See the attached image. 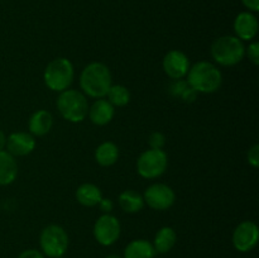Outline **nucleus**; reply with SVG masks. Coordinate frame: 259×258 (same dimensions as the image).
I'll return each mask as SVG.
<instances>
[{
    "label": "nucleus",
    "mask_w": 259,
    "mask_h": 258,
    "mask_svg": "<svg viewBox=\"0 0 259 258\" xmlns=\"http://www.w3.org/2000/svg\"><path fill=\"white\" fill-rule=\"evenodd\" d=\"M113 85L108 66L103 62H91L83 67L80 75V88L85 95L94 99L105 98Z\"/></svg>",
    "instance_id": "1"
},
{
    "label": "nucleus",
    "mask_w": 259,
    "mask_h": 258,
    "mask_svg": "<svg viewBox=\"0 0 259 258\" xmlns=\"http://www.w3.org/2000/svg\"><path fill=\"white\" fill-rule=\"evenodd\" d=\"M186 77L187 85L200 94L217 93L223 83L222 71L209 61H200L190 66Z\"/></svg>",
    "instance_id": "2"
},
{
    "label": "nucleus",
    "mask_w": 259,
    "mask_h": 258,
    "mask_svg": "<svg viewBox=\"0 0 259 258\" xmlns=\"http://www.w3.org/2000/svg\"><path fill=\"white\" fill-rule=\"evenodd\" d=\"M210 52L218 65L230 67L242 62L245 56V46L235 35H222L212 42Z\"/></svg>",
    "instance_id": "3"
},
{
    "label": "nucleus",
    "mask_w": 259,
    "mask_h": 258,
    "mask_svg": "<svg viewBox=\"0 0 259 258\" xmlns=\"http://www.w3.org/2000/svg\"><path fill=\"white\" fill-rule=\"evenodd\" d=\"M56 105L61 116L71 123H81L88 116L89 103L86 95L75 89H67L60 93Z\"/></svg>",
    "instance_id": "4"
},
{
    "label": "nucleus",
    "mask_w": 259,
    "mask_h": 258,
    "mask_svg": "<svg viewBox=\"0 0 259 258\" xmlns=\"http://www.w3.org/2000/svg\"><path fill=\"white\" fill-rule=\"evenodd\" d=\"M73 76H75V70L72 62L68 58L58 57L51 61L45 68L43 80L50 90L62 93L70 89Z\"/></svg>",
    "instance_id": "5"
},
{
    "label": "nucleus",
    "mask_w": 259,
    "mask_h": 258,
    "mask_svg": "<svg viewBox=\"0 0 259 258\" xmlns=\"http://www.w3.org/2000/svg\"><path fill=\"white\" fill-rule=\"evenodd\" d=\"M68 234L61 225L51 224L43 228L39 237L42 253L50 258H61L68 248Z\"/></svg>",
    "instance_id": "6"
},
{
    "label": "nucleus",
    "mask_w": 259,
    "mask_h": 258,
    "mask_svg": "<svg viewBox=\"0 0 259 258\" xmlns=\"http://www.w3.org/2000/svg\"><path fill=\"white\" fill-rule=\"evenodd\" d=\"M168 157L163 149H147L137 159V172L141 177L153 180L164 174Z\"/></svg>",
    "instance_id": "7"
},
{
    "label": "nucleus",
    "mask_w": 259,
    "mask_h": 258,
    "mask_svg": "<svg viewBox=\"0 0 259 258\" xmlns=\"http://www.w3.org/2000/svg\"><path fill=\"white\" fill-rule=\"evenodd\" d=\"M93 232L99 244L109 247V245H113L120 237V222L114 215L103 214L96 219Z\"/></svg>",
    "instance_id": "8"
},
{
    "label": "nucleus",
    "mask_w": 259,
    "mask_h": 258,
    "mask_svg": "<svg viewBox=\"0 0 259 258\" xmlns=\"http://www.w3.org/2000/svg\"><path fill=\"white\" fill-rule=\"evenodd\" d=\"M144 204L153 210H167L175 204L176 194L174 189L166 184H153L146 189L143 194Z\"/></svg>",
    "instance_id": "9"
},
{
    "label": "nucleus",
    "mask_w": 259,
    "mask_h": 258,
    "mask_svg": "<svg viewBox=\"0 0 259 258\" xmlns=\"http://www.w3.org/2000/svg\"><path fill=\"white\" fill-rule=\"evenodd\" d=\"M259 230L258 225L254 222L245 220L242 222L233 232V245L238 252L247 253L254 249L258 244Z\"/></svg>",
    "instance_id": "10"
},
{
    "label": "nucleus",
    "mask_w": 259,
    "mask_h": 258,
    "mask_svg": "<svg viewBox=\"0 0 259 258\" xmlns=\"http://www.w3.org/2000/svg\"><path fill=\"white\" fill-rule=\"evenodd\" d=\"M190 60L182 51L172 50L164 55L162 67L164 73L172 80H181L186 77L190 70Z\"/></svg>",
    "instance_id": "11"
},
{
    "label": "nucleus",
    "mask_w": 259,
    "mask_h": 258,
    "mask_svg": "<svg viewBox=\"0 0 259 258\" xmlns=\"http://www.w3.org/2000/svg\"><path fill=\"white\" fill-rule=\"evenodd\" d=\"M7 152L13 157H24L35 148V137L27 132H14L7 137Z\"/></svg>",
    "instance_id": "12"
},
{
    "label": "nucleus",
    "mask_w": 259,
    "mask_h": 258,
    "mask_svg": "<svg viewBox=\"0 0 259 258\" xmlns=\"http://www.w3.org/2000/svg\"><path fill=\"white\" fill-rule=\"evenodd\" d=\"M259 23L252 12H242L234 19L235 37L240 40H253L258 34Z\"/></svg>",
    "instance_id": "13"
},
{
    "label": "nucleus",
    "mask_w": 259,
    "mask_h": 258,
    "mask_svg": "<svg viewBox=\"0 0 259 258\" xmlns=\"http://www.w3.org/2000/svg\"><path fill=\"white\" fill-rule=\"evenodd\" d=\"M115 114V108L106 99H96L91 106H89L88 115L91 123L103 126L110 123Z\"/></svg>",
    "instance_id": "14"
},
{
    "label": "nucleus",
    "mask_w": 259,
    "mask_h": 258,
    "mask_svg": "<svg viewBox=\"0 0 259 258\" xmlns=\"http://www.w3.org/2000/svg\"><path fill=\"white\" fill-rule=\"evenodd\" d=\"M53 125V116L47 110H37L28 121V129L33 137H43L50 133Z\"/></svg>",
    "instance_id": "15"
},
{
    "label": "nucleus",
    "mask_w": 259,
    "mask_h": 258,
    "mask_svg": "<svg viewBox=\"0 0 259 258\" xmlns=\"http://www.w3.org/2000/svg\"><path fill=\"white\" fill-rule=\"evenodd\" d=\"M18 176V164L15 157H13L5 149L0 151V186H8L13 184Z\"/></svg>",
    "instance_id": "16"
},
{
    "label": "nucleus",
    "mask_w": 259,
    "mask_h": 258,
    "mask_svg": "<svg viewBox=\"0 0 259 258\" xmlns=\"http://www.w3.org/2000/svg\"><path fill=\"white\" fill-rule=\"evenodd\" d=\"M101 199H103V192H101L100 187L94 184H90V182L80 185L77 190H76V200L82 206H98L99 201Z\"/></svg>",
    "instance_id": "17"
},
{
    "label": "nucleus",
    "mask_w": 259,
    "mask_h": 258,
    "mask_svg": "<svg viewBox=\"0 0 259 258\" xmlns=\"http://www.w3.org/2000/svg\"><path fill=\"white\" fill-rule=\"evenodd\" d=\"M153 244L146 239H134L124 249L123 258H154Z\"/></svg>",
    "instance_id": "18"
},
{
    "label": "nucleus",
    "mask_w": 259,
    "mask_h": 258,
    "mask_svg": "<svg viewBox=\"0 0 259 258\" xmlns=\"http://www.w3.org/2000/svg\"><path fill=\"white\" fill-rule=\"evenodd\" d=\"M119 158V148L114 142H103L95 149L96 163L103 167H110L116 163Z\"/></svg>",
    "instance_id": "19"
},
{
    "label": "nucleus",
    "mask_w": 259,
    "mask_h": 258,
    "mask_svg": "<svg viewBox=\"0 0 259 258\" xmlns=\"http://www.w3.org/2000/svg\"><path fill=\"white\" fill-rule=\"evenodd\" d=\"M177 242V234L174 228L163 227L156 233V237L153 240V247L156 253H168L175 247Z\"/></svg>",
    "instance_id": "20"
},
{
    "label": "nucleus",
    "mask_w": 259,
    "mask_h": 258,
    "mask_svg": "<svg viewBox=\"0 0 259 258\" xmlns=\"http://www.w3.org/2000/svg\"><path fill=\"white\" fill-rule=\"evenodd\" d=\"M119 206L121 210L128 214H136L139 212L144 207V200L141 194H138L134 190H124L120 195H119Z\"/></svg>",
    "instance_id": "21"
},
{
    "label": "nucleus",
    "mask_w": 259,
    "mask_h": 258,
    "mask_svg": "<svg viewBox=\"0 0 259 258\" xmlns=\"http://www.w3.org/2000/svg\"><path fill=\"white\" fill-rule=\"evenodd\" d=\"M106 100L114 106V108H123L128 105L131 101V91L124 85H111L106 94Z\"/></svg>",
    "instance_id": "22"
},
{
    "label": "nucleus",
    "mask_w": 259,
    "mask_h": 258,
    "mask_svg": "<svg viewBox=\"0 0 259 258\" xmlns=\"http://www.w3.org/2000/svg\"><path fill=\"white\" fill-rule=\"evenodd\" d=\"M148 144L149 148L152 149H163L164 144H166V137L161 132H153L148 137Z\"/></svg>",
    "instance_id": "23"
},
{
    "label": "nucleus",
    "mask_w": 259,
    "mask_h": 258,
    "mask_svg": "<svg viewBox=\"0 0 259 258\" xmlns=\"http://www.w3.org/2000/svg\"><path fill=\"white\" fill-rule=\"evenodd\" d=\"M245 55L248 56L250 62L254 66L259 65V43L252 42L248 47H245Z\"/></svg>",
    "instance_id": "24"
},
{
    "label": "nucleus",
    "mask_w": 259,
    "mask_h": 258,
    "mask_svg": "<svg viewBox=\"0 0 259 258\" xmlns=\"http://www.w3.org/2000/svg\"><path fill=\"white\" fill-rule=\"evenodd\" d=\"M247 159L250 166L257 168L259 166V144H254L253 147H250L247 153Z\"/></svg>",
    "instance_id": "25"
},
{
    "label": "nucleus",
    "mask_w": 259,
    "mask_h": 258,
    "mask_svg": "<svg viewBox=\"0 0 259 258\" xmlns=\"http://www.w3.org/2000/svg\"><path fill=\"white\" fill-rule=\"evenodd\" d=\"M187 88H189V85H187L186 81H182V78L181 80H175V82L172 83L171 86L172 95L180 96V98H181L182 93H184Z\"/></svg>",
    "instance_id": "26"
},
{
    "label": "nucleus",
    "mask_w": 259,
    "mask_h": 258,
    "mask_svg": "<svg viewBox=\"0 0 259 258\" xmlns=\"http://www.w3.org/2000/svg\"><path fill=\"white\" fill-rule=\"evenodd\" d=\"M99 209H100V211L103 212V214H111V211H113L114 209V202L111 199H108V197H103V199L99 201L98 204Z\"/></svg>",
    "instance_id": "27"
},
{
    "label": "nucleus",
    "mask_w": 259,
    "mask_h": 258,
    "mask_svg": "<svg viewBox=\"0 0 259 258\" xmlns=\"http://www.w3.org/2000/svg\"><path fill=\"white\" fill-rule=\"evenodd\" d=\"M18 258H45V254L37 249H25L18 255Z\"/></svg>",
    "instance_id": "28"
},
{
    "label": "nucleus",
    "mask_w": 259,
    "mask_h": 258,
    "mask_svg": "<svg viewBox=\"0 0 259 258\" xmlns=\"http://www.w3.org/2000/svg\"><path fill=\"white\" fill-rule=\"evenodd\" d=\"M196 96H197L196 91H195L194 89H191V88H190V86H189V88H187L186 90H185L184 93H182L181 98L184 99L185 101H187V103H192V101H195V99H196Z\"/></svg>",
    "instance_id": "29"
},
{
    "label": "nucleus",
    "mask_w": 259,
    "mask_h": 258,
    "mask_svg": "<svg viewBox=\"0 0 259 258\" xmlns=\"http://www.w3.org/2000/svg\"><path fill=\"white\" fill-rule=\"evenodd\" d=\"M245 8L249 9V12H258L259 10V0H242Z\"/></svg>",
    "instance_id": "30"
},
{
    "label": "nucleus",
    "mask_w": 259,
    "mask_h": 258,
    "mask_svg": "<svg viewBox=\"0 0 259 258\" xmlns=\"http://www.w3.org/2000/svg\"><path fill=\"white\" fill-rule=\"evenodd\" d=\"M5 144H7V136L4 134V132L0 129V151L5 148Z\"/></svg>",
    "instance_id": "31"
},
{
    "label": "nucleus",
    "mask_w": 259,
    "mask_h": 258,
    "mask_svg": "<svg viewBox=\"0 0 259 258\" xmlns=\"http://www.w3.org/2000/svg\"><path fill=\"white\" fill-rule=\"evenodd\" d=\"M105 258H123V257H120V255H118V254H110Z\"/></svg>",
    "instance_id": "32"
}]
</instances>
